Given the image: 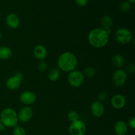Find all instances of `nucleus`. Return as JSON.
<instances>
[{
    "label": "nucleus",
    "mask_w": 135,
    "mask_h": 135,
    "mask_svg": "<svg viewBox=\"0 0 135 135\" xmlns=\"http://www.w3.org/2000/svg\"><path fill=\"white\" fill-rule=\"evenodd\" d=\"M78 60L76 55L71 51L63 52L57 59L58 68L65 73H70L75 70Z\"/></svg>",
    "instance_id": "nucleus-2"
},
{
    "label": "nucleus",
    "mask_w": 135,
    "mask_h": 135,
    "mask_svg": "<svg viewBox=\"0 0 135 135\" xmlns=\"http://www.w3.org/2000/svg\"><path fill=\"white\" fill-rule=\"evenodd\" d=\"M90 111L93 116L96 118H100L102 117L105 112V108L102 102L96 101L91 104Z\"/></svg>",
    "instance_id": "nucleus-10"
},
{
    "label": "nucleus",
    "mask_w": 135,
    "mask_h": 135,
    "mask_svg": "<svg viewBox=\"0 0 135 135\" xmlns=\"http://www.w3.org/2000/svg\"><path fill=\"white\" fill-rule=\"evenodd\" d=\"M0 119L2 125L5 127H15L18 122V114L10 108H5L1 112Z\"/></svg>",
    "instance_id": "nucleus-3"
},
{
    "label": "nucleus",
    "mask_w": 135,
    "mask_h": 135,
    "mask_svg": "<svg viewBox=\"0 0 135 135\" xmlns=\"http://www.w3.org/2000/svg\"><path fill=\"white\" fill-rule=\"evenodd\" d=\"M5 21L8 27L11 29H16L20 25V18L15 13H10L5 18Z\"/></svg>",
    "instance_id": "nucleus-12"
},
{
    "label": "nucleus",
    "mask_w": 135,
    "mask_h": 135,
    "mask_svg": "<svg viewBox=\"0 0 135 135\" xmlns=\"http://www.w3.org/2000/svg\"><path fill=\"white\" fill-rule=\"evenodd\" d=\"M135 71V66L133 63H130L126 67L125 72L129 74H133Z\"/></svg>",
    "instance_id": "nucleus-26"
},
{
    "label": "nucleus",
    "mask_w": 135,
    "mask_h": 135,
    "mask_svg": "<svg viewBox=\"0 0 135 135\" xmlns=\"http://www.w3.org/2000/svg\"><path fill=\"white\" fill-rule=\"evenodd\" d=\"M21 82H22V80L18 79L14 75L7 80L6 86L10 90H15L19 88L21 84Z\"/></svg>",
    "instance_id": "nucleus-15"
},
{
    "label": "nucleus",
    "mask_w": 135,
    "mask_h": 135,
    "mask_svg": "<svg viewBox=\"0 0 135 135\" xmlns=\"http://www.w3.org/2000/svg\"><path fill=\"white\" fill-rule=\"evenodd\" d=\"M109 34L102 28H95L90 30L88 36L90 44L95 48H102L108 44Z\"/></svg>",
    "instance_id": "nucleus-1"
},
{
    "label": "nucleus",
    "mask_w": 135,
    "mask_h": 135,
    "mask_svg": "<svg viewBox=\"0 0 135 135\" xmlns=\"http://www.w3.org/2000/svg\"><path fill=\"white\" fill-rule=\"evenodd\" d=\"M131 7V4L127 1H123L119 7V9L121 13H127Z\"/></svg>",
    "instance_id": "nucleus-21"
},
{
    "label": "nucleus",
    "mask_w": 135,
    "mask_h": 135,
    "mask_svg": "<svg viewBox=\"0 0 135 135\" xmlns=\"http://www.w3.org/2000/svg\"><path fill=\"white\" fill-rule=\"evenodd\" d=\"M13 55L11 49L6 46L0 47V59L2 60H7L10 59Z\"/></svg>",
    "instance_id": "nucleus-17"
},
{
    "label": "nucleus",
    "mask_w": 135,
    "mask_h": 135,
    "mask_svg": "<svg viewBox=\"0 0 135 135\" xmlns=\"http://www.w3.org/2000/svg\"><path fill=\"white\" fill-rule=\"evenodd\" d=\"M60 77V71L59 69L53 68L48 72L47 78L50 81L55 82L57 81Z\"/></svg>",
    "instance_id": "nucleus-19"
},
{
    "label": "nucleus",
    "mask_w": 135,
    "mask_h": 135,
    "mask_svg": "<svg viewBox=\"0 0 135 135\" xmlns=\"http://www.w3.org/2000/svg\"><path fill=\"white\" fill-rule=\"evenodd\" d=\"M33 55L38 60L44 61L47 55V49L43 45H37L33 50Z\"/></svg>",
    "instance_id": "nucleus-13"
},
{
    "label": "nucleus",
    "mask_w": 135,
    "mask_h": 135,
    "mask_svg": "<svg viewBox=\"0 0 135 135\" xmlns=\"http://www.w3.org/2000/svg\"><path fill=\"white\" fill-rule=\"evenodd\" d=\"M100 25L102 26V28L105 30L108 34H109L112 32V28L113 25V21L110 16H103L100 20Z\"/></svg>",
    "instance_id": "nucleus-14"
},
{
    "label": "nucleus",
    "mask_w": 135,
    "mask_h": 135,
    "mask_svg": "<svg viewBox=\"0 0 135 135\" xmlns=\"http://www.w3.org/2000/svg\"><path fill=\"white\" fill-rule=\"evenodd\" d=\"M86 131V126L83 121L78 119L71 122L69 127L71 135H84Z\"/></svg>",
    "instance_id": "nucleus-6"
},
{
    "label": "nucleus",
    "mask_w": 135,
    "mask_h": 135,
    "mask_svg": "<svg viewBox=\"0 0 135 135\" xmlns=\"http://www.w3.org/2000/svg\"><path fill=\"white\" fill-rule=\"evenodd\" d=\"M76 5L79 7H84L88 4V0H75Z\"/></svg>",
    "instance_id": "nucleus-27"
},
{
    "label": "nucleus",
    "mask_w": 135,
    "mask_h": 135,
    "mask_svg": "<svg viewBox=\"0 0 135 135\" xmlns=\"http://www.w3.org/2000/svg\"><path fill=\"white\" fill-rule=\"evenodd\" d=\"M0 18H1V13H0Z\"/></svg>",
    "instance_id": "nucleus-33"
},
{
    "label": "nucleus",
    "mask_w": 135,
    "mask_h": 135,
    "mask_svg": "<svg viewBox=\"0 0 135 135\" xmlns=\"http://www.w3.org/2000/svg\"><path fill=\"white\" fill-rule=\"evenodd\" d=\"M68 119L71 122H73V121H76V120L79 119V114L75 111H71L68 113Z\"/></svg>",
    "instance_id": "nucleus-23"
},
{
    "label": "nucleus",
    "mask_w": 135,
    "mask_h": 135,
    "mask_svg": "<svg viewBox=\"0 0 135 135\" xmlns=\"http://www.w3.org/2000/svg\"><path fill=\"white\" fill-rule=\"evenodd\" d=\"M108 98V94L106 93L104 91L100 92L98 96V101L100 102H105V100Z\"/></svg>",
    "instance_id": "nucleus-25"
},
{
    "label": "nucleus",
    "mask_w": 135,
    "mask_h": 135,
    "mask_svg": "<svg viewBox=\"0 0 135 135\" xmlns=\"http://www.w3.org/2000/svg\"><path fill=\"white\" fill-rule=\"evenodd\" d=\"M20 101L25 105H31L36 101V95L32 91H25L19 96Z\"/></svg>",
    "instance_id": "nucleus-9"
},
{
    "label": "nucleus",
    "mask_w": 135,
    "mask_h": 135,
    "mask_svg": "<svg viewBox=\"0 0 135 135\" xmlns=\"http://www.w3.org/2000/svg\"><path fill=\"white\" fill-rule=\"evenodd\" d=\"M127 1L131 4V3H134L135 2V0H127Z\"/></svg>",
    "instance_id": "nucleus-30"
},
{
    "label": "nucleus",
    "mask_w": 135,
    "mask_h": 135,
    "mask_svg": "<svg viewBox=\"0 0 135 135\" xmlns=\"http://www.w3.org/2000/svg\"><path fill=\"white\" fill-rule=\"evenodd\" d=\"M84 81V76L83 72L77 70H74L69 73L68 82L69 84L74 88L80 87Z\"/></svg>",
    "instance_id": "nucleus-5"
},
{
    "label": "nucleus",
    "mask_w": 135,
    "mask_h": 135,
    "mask_svg": "<svg viewBox=\"0 0 135 135\" xmlns=\"http://www.w3.org/2000/svg\"><path fill=\"white\" fill-rule=\"evenodd\" d=\"M112 107L116 109H121L126 105V99L123 95L115 94L111 99Z\"/></svg>",
    "instance_id": "nucleus-11"
},
{
    "label": "nucleus",
    "mask_w": 135,
    "mask_h": 135,
    "mask_svg": "<svg viewBox=\"0 0 135 135\" xmlns=\"http://www.w3.org/2000/svg\"><path fill=\"white\" fill-rule=\"evenodd\" d=\"M115 38L118 43L121 44H127L132 41L133 34L131 31L126 28L117 29L115 32Z\"/></svg>",
    "instance_id": "nucleus-4"
},
{
    "label": "nucleus",
    "mask_w": 135,
    "mask_h": 135,
    "mask_svg": "<svg viewBox=\"0 0 135 135\" xmlns=\"http://www.w3.org/2000/svg\"><path fill=\"white\" fill-rule=\"evenodd\" d=\"M112 63L113 65H114L117 68H121L125 64V59L122 55L117 54V55H115L113 56L112 59Z\"/></svg>",
    "instance_id": "nucleus-18"
},
{
    "label": "nucleus",
    "mask_w": 135,
    "mask_h": 135,
    "mask_svg": "<svg viewBox=\"0 0 135 135\" xmlns=\"http://www.w3.org/2000/svg\"><path fill=\"white\" fill-rule=\"evenodd\" d=\"M83 75H84V77L89 78V79H91V78L94 77V76L96 75V70H95L94 67H86L85 69L83 71Z\"/></svg>",
    "instance_id": "nucleus-20"
},
{
    "label": "nucleus",
    "mask_w": 135,
    "mask_h": 135,
    "mask_svg": "<svg viewBox=\"0 0 135 135\" xmlns=\"http://www.w3.org/2000/svg\"><path fill=\"white\" fill-rule=\"evenodd\" d=\"M129 125L131 129H135V117H131L129 119Z\"/></svg>",
    "instance_id": "nucleus-28"
},
{
    "label": "nucleus",
    "mask_w": 135,
    "mask_h": 135,
    "mask_svg": "<svg viewBox=\"0 0 135 135\" xmlns=\"http://www.w3.org/2000/svg\"><path fill=\"white\" fill-rule=\"evenodd\" d=\"M2 38V33L0 32V40H1V39Z\"/></svg>",
    "instance_id": "nucleus-31"
},
{
    "label": "nucleus",
    "mask_w": 135,
    "mask_h": 135,
    "mask_svg": "<svg viewBox=\"0 0 135 135\" xmlns=\"http://www.w3.org/2000/svg\"><path fill=\"white\" fill-rule=\"evenodd\" d=\"M114 131L116 135H126L128 132L127 125L122 120L117 121L114 126Z\"/></svg>",
    "instance_id": "nucleus-16"
},
{
    "label": "nucleus",
    "mask_w": 135,
    "mask_h": 135,
    "mask_svg": "<svg viewBox=\"0 0 135 135\" xmlns=\"http://www.w3.org/2000/svg\"><path fill=\"white\" fill-rule=\"evenodd\" d=\"M15 75L16 76H17L18 79H21V80H22V78H23V75H22L21 73H16L15 74Z\"/></svg>",
    "instance_id": "nucleus-29"
},
{
    "label": "nucleus",
    "mask_w": 135,
    "mask_h": 135,
    "mask_svg": "<svg viewBox=\"0 0 135 135\" xmlns=\"http://www.w3.org/2000/svg\"><path fill=\"white\" fill-rule=\"evenodd\" d=\"M13 135H26V131L22 127L17 125L13 129Z\"/></svg>",
    "instance_id": "nucleus-22"
},
{
    "label": "nucleus",
    "mask_w": 135,
    "mask_h": 135,
    "mask_svg": "<svg viewBox=\"0 0 135 135\" xmlns=\"http://www.w3.org/2000/svg\"><path fill=\"white\" fill-rule=\"evenodd\" d=\"M2 126V123H1V119H0V127Z\"/></svg>",
    "instance_id": "nucleus-32"
},
{
    "label": "nucleus",
    "mask_w": 135,
    "mask_h": 135,
    "mask_svg": "<svg viewBox=\"0 0 135 135\" xmlns=\"http://www.w3.org/2000/svg\"><path fill=\"white\" fill-rule=\"evenodd\" d=\"M127 79V73L125 70L119 69L116 70L112 75V82L116 86H122L125 84Z\"/></svg>",
    "instance_id": "nucleus-7"
},
{
    "label": "nucleus",
    "mask_w": 135,
    "mask_h": 135,
    "mask_svg": "<svg viewBox=\"0 0 135 135\" xmlns=\"http://www.w3.org/2000/svg\"><path fill=\"white\" fill-rule=\"evenodd\" d=\"M38 69L40 72H44L47 69V64L44 61H40L38 65Z\"/></svg>",
    "instance_id": "nucleus-24"
},
{
    "label": "nucleus",
    "mask_w": 135,
    "mask_h": 135,
    "mask_svg": "<svg viewBox=\"0 0 135 135\" xmlns=\"http://www.w3.org/2000/svg\"><path fill=\"white\" fill-rule=\"evenodd\" d=\"M18 114V121L22 123H27L30 121L33 116V110L30 106H25L21 108Z\"/></svg>",
    "instance_id": "nucleus-8"
}]
</instances>
